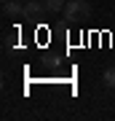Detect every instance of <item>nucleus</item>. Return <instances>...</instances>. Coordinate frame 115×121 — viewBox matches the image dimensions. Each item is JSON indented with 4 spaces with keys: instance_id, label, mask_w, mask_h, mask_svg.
Returning a JSON list of instances; mask_svg holds the SVG:
<instances>
[{
    "instance_id": "nucleus-1",
    "label": "nucleus",
    "mask_w": 115,
    "mask_h": 121,
    "mask_svg": "<svg viewBox=\"0 0 115 121\" xmlns=\"http://www.w3.org/2000/svg\"><path fill=\"white\" fill-rule=\"evenodd\" d=\"M62 16L67 22H78V19H88L91 16V3L88 0H67Z\"/></svg>"
},
{
    "instance_id": "nucleus-2",
    "label": "nucleus",
    "mask_w": 115,
    "mask_h": 121,
    "mask_svg": "<svg viewBox=\"0 0 115 121\" xmlns=\"http://www.w3.org/2000/svg\"><path fill=\"white\" fill-rule=\"evenodd\" d=\"M46 0H24V19H40L46 16Z\"/></svg>"
},
{
    "instance_id": "nucleus-3",
    "label": "nucleus",
    "mask_w": 115,
    "mask_h": 121,
    "mask_svg": "<svg viewBox=\"0 0 115 121\" xmlns=\"http://www.w3.org/2000/svg\"><path fill=\"white\" fill-rule=\"evenodd\" d=\"M3 13L11 16V19L24 16V3H21V0H5V3H3Z\"/></svg>"
},
{
    "instance_id": "nucleus-4",
    "label": "nucleus",
    "mask_w": 115,
    "mask_h": 121,
    "mask_svg": "<svg viewBox=\"0 0 115 121\" xmlns=\"http://www.w3.org/2000/svg\"><path fill=\"white\" fill-rule=\"evenodd\" d=\"M102 83H104L107 89H115V65H112V67H107L104 73H102Z\"/></svg>"
},
{
    "instance_id": "nucleus-5",
    "label": "nucleus",
    "mask_w": 115,
    "mask_h": 121,
    "mask_svg": "<svg viewBox=\"0 0 115 121\" xmlns=\"http://www.w3.org/2000/svg\"><path fill=\"white\" fill-rule=\"evenodd\" d=\"M64 5H67V0H46V8L48 13H62Z\"/></svg>"
}]
</instances>
